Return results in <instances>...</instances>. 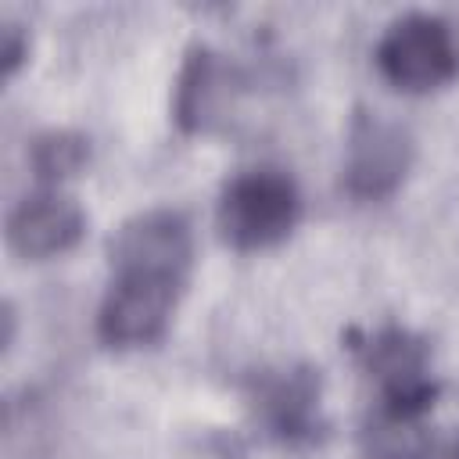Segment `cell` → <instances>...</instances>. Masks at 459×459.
I'll use <instances>...</instances> for the list:
<instances>
[{
	"instance_id": "cell-5",
	"label": "cell",
	"mask_w": 459,
	"mask_h": 459,
	"mask_svg": "<svg viewBox=\"0 0 459 459\" xmlns=\"http://www.w3.org/2000/svg\"><path fill=\"white\" fill-rule=\"evenodd\" d=\"M111 273L161 276L190 283L194 269V226L179 208H143L129 215L108 244Z\"/></svg>"
},
{
	"instance_id": "cell-2",
	"label": "cell",
	"mask_w": 459,
	"mask_h": 459,
	"mask_svg": "<svg viewBox=\"0 0 459 459\" xmlns=\"http://www.w3.org/2000/svg\"><path fill=\"white\" fill-rule=\"evenodd\" d=\"M377 68L391 86L405 93L437 90L459 72L455 29L441 14L402 11L384 25L377 39Z\"/></svg>"
},
{
	"instance_id": "cell-7",
	"label": "cell",
	"mask_w": 459,
	"mask_h": 459,
	"mask_svg": "<svg viewBox=\"0 0 459 459\" xmlns=\"http://www.w3.org/2000/svg\"><path fill=\"white\" fill-rule=\"evenodd\" d=\"M244 93L240 68L215 47L194 43L183 54V65L176 72L172 86V118L183 133H215L230 122L237 111V100Z\"/></svg>"
},
{
	"instance_id": "cell-1",
	"label": "cell",
	"mask_w": 459,
	"mask_h": 459,
	"mask_svg": "<svg viewBox=\"0 0 459 459\" xmlns=\"http://www.w3.org/2000/svg\"><path fill=\"white\" fill-rule=\"evenodd\" d=\"M301 219V190L290 172L273 165H255L226 179L215 226L219 237L237 251H265L294 233Z\"/></svg>"
},
{
	"instance_id": "cell-6",
	"label": "cell",
	"mask_w": 459,
	"mask_h": 459,
	"mask_svg": "<svg viewBox=\"0 0 459 459\" xmlns=\"http://www.w3.org/2000/svg\"><path fill=\"white\" fill-rule=\"evenodd\" d=\"M186 283L140 276V273H111L108 290L97 305V337L108 348H147L165 337L172 312L183 298Z\"/></svg>"
},
{
	"instance_id": "cell-12",
	"label": "cell",
	"mask_w": 459,
	"mask_h": 459,
	"mask_svg": "<svg viewBox=\"0 0 459 459\" xmlns=\"http://www.w3.org/2000/svg\"><path fill=\"white\" fill-rule=\"evenodd\" d=\"M427 459H459V434L452 437V441H445V445H437L434 441V448H430V455Z\"/></svg>"
},
{
	"instance_id": "cell-3",
	"label": "cell",
	"mask_w": 459,
	"mask_h": 459,
	"mask_svg": "<svg viewBox=\"0 0 459 459\" xmlns=\"http://www.w3.org/2000/svg\"><path fill=\"white\" fill-rule=\"evenodd\" d=\"M362 369L377 384L384 412L423 420L437 398V380L430 373V348L420 333L405 326H380L362 344H355Z\"/></svg>"
},
{
	"instance_id": "cell-8",
	"label": "cell",
	"mask_w": 459,
	"mask_h": 459,
	"mask_svg": "<svg viewBox=\"0 0 459 459\" xmlns=\"http://www.w3.org/2000/svg\"><path fill=\"white\" fill-rule=\"evenodd\" d=\"M86 233L82 204L61 186H36L7 212L4 237L22 258H54L72 251Z\"/></svg>"
},
{
	"instance_id": "cell-11",
	"label": "cell",
	"mask_w": 459,
	"mask_h": 459,
	"mask_svg": "<svg viewBox=\"0 0 459 459\" xmlns=\"http://www.w3.org/2000/svg\"><path fill=\"white\" fill-rule=\"evenodd\" d=\"M25 54H29V32L18 22H4V29H0V65H4V75H14V68L25 61Z\"/></svg>"
},
{
	"instance_id": "cell-9",
	"label": "cell",
	"mask_w": 459,
	"mask_h": 459,
	"mask_svg": "<svg viewBox=\"0 0 459 459\" xmlns=\"http://www.w3.org/2000/svg\"><path fill=\"white\" fill-rule=\"evenodd\" d=\"M258 416L283 445H312L323 437V380L312 366H290L269 373L255 394Z\"/></svg>"
},
{
	"instance_id": "cell-4",
	"label": "cell",
	"mask_w": 459,
	"mask_h": 459,
	"mask_svg": "<svg viewBox=\"0 0 459 459\" xmlns=\"http://www.w3.org/2000/svg\"><path fill=\"white\" fill-rule=\"evenodd\" d=\"M412 158L416 140L398 118L359 108L344 136V190L355 201H384L405 183Z\"/></svg>"
},
{
	"instance_id": "cell-10",
	"label": "cell",
	"mask_w": 459,
	"mask_h": 459,
	"mask_svg": "<svg viewBox=\"0 0 459 459\" xmlns=\"http://www.w3.org/2000/svg\"><path fill=\"white\" fill-rule=\"evenodd\" d=\"M90 161V136L79 129H43L29 143V165L39 186H61Z\"/></svg>"
}]
</instances>
